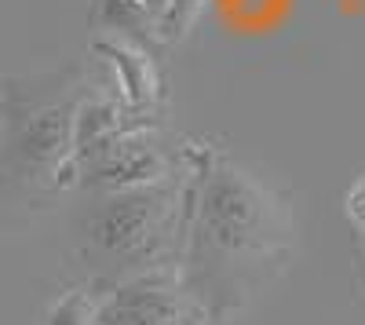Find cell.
<instances>
[{"mask_svg":"<svg viewBox=\"0 0 365 325\" xmlns=\"http://www.w3.org/2000/svg\"><path fill=\"white\" fill-rule=\"evenodd\" d=\"M99 51L113 63L120 81V103L128 110H139L154 99V70H150L146 55H139L128 41H99Z\"/></svg>","mask_w":365,"mask_h":325,"instance_id":"6","label":"cell"},{"mask_svg":"<svg viewBox=\"0 0 365 325\" xmlns=\"http://www.w3.org/2000/svg\"><path fill=\"white\" fill-rule=\"evenodd\" d=\"M292 249L289 205L234 161H208L190 205L179 278L212 318H230Z\"/></svg>","mask_w":365,"mask_h":325,"instance_id":"1","label":"cell"},{"mask_svg":"<svg viewBox=\"0 0 365 325\" xmlns=\"http://www.w3.org/2000/svg\"><path fill=\"white\" fill-rule=\"evenodd\" d=\"M182 190L172 183L106 194L77 223L81 256L99 274L113 278V285L139 274L172 271V259L182 256Z\"/></svg>","mask_w":365,"mask_h":325,"instance_id":"2","label":"cell"},{"mask_svg":"<svg viewBox=\"0 0 365 325\" xmlns=\"http://www.w3.org/2000/svg\"><path fill=\"white\" fill-rule=\"evenodd\" d=\"M44 325H103L99 321V296L84 289L63 292L44 314Z\"/></svg>","mask_w":365,"mask_h":325,"instance_id":"7","label":"cell"},{"mask_svg":"<svg viewBox=\"0 0 365 325\" xmlns=\"http://www.w3.org/2000/svg\"><path fill=\"white\" fill-rule=\"evenodd\" d=\"M103 325H205L208 314L182 285L179 271H154L117 282L99 296Z\"/></svg>","mask_w":365,"mask_h":325,"instance_id":"4","label":"cell"},{"mask_svg":"<svg viewBox=\"0 0 365 325\" xmlns=\"http://www.w3.org/2000/svg\"><path fill=\"white\" fill-rule=\"evenodd\" d=\"M205 4H208V0H168V11L161 19V37H168V41L182 37L190 29V22L201 15Z\"/></svg>","mask_w":365,"mask_h":325,"instance_id":"8","label":"cell"},{"mask_svg":"<svg viewBox=\"0 0 365 325\" xmlns=\"http://www.w3.org/2000/svg\"><path fill=\"white\" fill-rule=\"evenodd\" d=\"M77 183L96 187L103 194L168 183V158L154 135L128 128V132L113 135L106 146H99L96 154L77 161Z\"/></svg>","mask_w":365,"mask_h":325,"instance_id":"5","label":"cell"},{"mask_svg":"<svg viewBox=\"0 0 365 325\" xmlns=\"http://www.w3.org/2000/svg\"><path fill=\"white\" fill-rule=\"evenodd\" d=\"M347 220L354 223L358 238H361V249H365V175L347 190Z\"/></svg>","mask_w":365,"mask_h":325,"instance_id":"9","label":"cell"},{"mask_svg":"<svg viewBox=\"0 0 365 325\" xmlns=\"http://www.w3.org/2000/svg\"><path fill=\"white\" fill-rule=\"evenodd\" d=\"M73 117H77V106L11 110L8 135L0 143V187L63 190L77 183Z\"/></svg>","mask_w":365,"mask_h":325,"instance_id":"3","label":"cell"},{"mask_svg":"<svg viewBox=\"0 0 365 325\" xmlns=\"http://www.w3.org/2000/svg\"><path fill=\"white\" fill-rule=\"evenodd\" d=\"M132 4H139L150 19L158 22V33H161V19H165V11H168V0H132Z\"/></svg>","mask_w":365,"mask_h":325,"instance_id":"10","label":"cell"}]
</instances>
